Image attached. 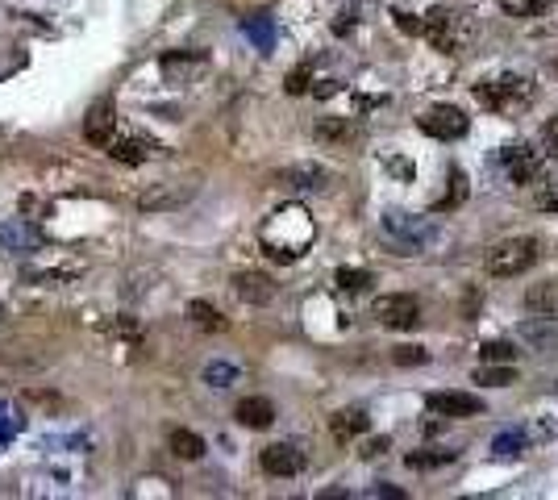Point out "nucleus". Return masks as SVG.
Instances as JSON below:
<instances>
[{"label": "nucleus", "instance_id": "nucleus-8", "mask_svg": "<svg viewBox=\"0 0 558 500\" xmlns=\"http://www.w3.org/2000/svg\"><path fill=\"white\" fill-rule=\"evenodd\" d=\"M259 463H263V471L275 475V480H292V475L304 471V451L296 442H271V446H263Z\"/></svg>", "mask_w": 558, "mask_h": 500}, {"label": "nucleus", "instance_id": "nucleus-27", "mask_svg": "<svg viewBox=\"0 0 558 500\" xmlns=\"http://www.w3.org/2000/svg\"><path fill=\"white\" fill-rule=\"evenodd\" d=\"M238 380H242V372L234 363H226V359H213L205 367V383H213V388H234Z\"/></svg>", "mask_w": 558, "mask_h": 500}, {"label": "nucleus", "instance_id": "nucleus-2", "mask_svg": "<svg viewBox=\"0 0 558 500\" xmlns=\"http://www.w3.org/2000/svg\"><path fill=\"white\" fill-rule=\"evenodd\" d=\"M380 230L396 246V255H425V250H433L441 242V230L433 217H417L404 213V209H388L380 217Z\"/></svg>", "mask_w": 558, "mask_h": 500}, {"label": "nucleus", "instance_id": "nucleus-38", "mask_svg": "<svg viewBox=\"0 0 558 500\" xmlns=\"http://www.w3.org/2000/svg\"><path fill=\"white\" fill-rule=\"evenodd\" d=\"M383 163L392 167V171H396L401 179H412V163H409V158H383Z\"/></svg>", "mask_w": 558, "mask_h": 500}, {"label": "nucleus", "instance_id": "nucleus-22", "mask_svg": "<svg viewBox=\"0 0 558 500\" xmlns=\"http://www.w3.org/2000/svg\"><path fill=\"white\" fill-rule=\"evenodd\" d=\"M188 317H192V325H197V330H205V333H221L229 325L226 317H221V309H213L208 301H192V304H188Z\"/></svg>", "mask_w": 558, "mask_h": 500}, {"label": "nucleus", "instance_id": "nucleus-10", "mask_svg": "<svg viewBox=\"0 0 558 500\" xmlns=\"http://www.w3.org/2000/svg\"><path fill=\"white\" fill-rule=\"evenodd\" d=\"M425 409L438 413V417H480L483 401L471 393H430L425 396Z\"/></svg>", "mask_w": 558, "mask_h": 500}, {"label": "nucleus", "instance_id": "nucleus-25", "mask_svg": "<svg viewBox=\"0 0 558 500\" xmlns=\"http://www.w3.org/2000/svg\"><path fill=\"white\" fill-rule=\"evenodd\" d=\"M171 451L179 454V459H188V463H197V459H205V438L200 434H192V430H176L171 434Z\"/></svg>", "mask_w": 558, "mask_h": 500}, {"label": "nucleus", "instance_id": "nucleus-24", "mask_svg": "<svg viewBox=\"0 0 558 500\" xmlns=\"http://www.w3.org/2000/svg\"><path fill=\"white\" fill-rule=\"evenodd\" d=\"M354 138V126L346 117H321L317 121V142H330V147H346Z\"/></svg>", "mask_w": 558, "mask_h": 500}, {"label": "nucleus", "instance_id": "nucleus-17", "mask_svg": "<svg viewBox=\"0 0 558 500\" xmlns=\"http://www.w3.org/2000/svg\"><path fill=\"white\" fill-rule=\"evenodd\" d=\"M25 280L30 284H42V288H63V284H76L79 275H84V267L79 263H63V267H25Z\"/></svg>", "mask_w": 558, "mask_h": 500}, {"label": "nucleus", "instance_id": "nucleus-15", "mask_svg": "<svg viewBox=\"0 0 558 500\" xmlns=\"http://www.w3.org/2000/svg\"><path fill=\"white\" fill-rule=\"evenodd\" d=\"M234 292H238V301H246V304H271L275 301V284L259 271H238Z\"/></svg>", "mask_w": 558, "mask_h": 500}, {"label": "nucleus", "instance_id": "nucleus-14", "mask_svg": "<svg viewBox=\"0 0 558 500\" xmlns=\"http://www.w3.org/2000/svg\"><path fill=\"white\" fill-rule=\"evenodd\" d=\"M525 313L542 317V321H554L558 317V284L554 280H542V284L525 288Z\"/></svg>", "mask_w": 558, "mask_h": 500}, {"label": "nucleus", "instance_id": "nucleus-21", "mask_svg": "<svg viewBox=\"0 0 558 500\" xmlns=\"http://www.w3.org/2000/svg\"><path fill=\"white\" fill-rule=\"evenodd\" d=\"M367 413L362 409H342V413H333V422H330V430H333V438L338 442H350V438H359V434H367Z\"/></svg>", "mask_w": 558, "mask_h": 500}, {"label": "nucleus", "instance_id": "nucleus-20", "mask_svg": "<svg viewBox=\"0 0 558 500\" xmlns=\"http://www.w3.org/2000/svg\"><path fill=\"white\" fill-rule=\"evenodd\" d=\"M529 442H533V434L521 430V425H512V430H500L496 438H492V454H496V459H517Z\"/></svg>", "mask_w": 558, "mask_h": 500}, {"label": "nucleus", "instance_id": "nucleus-19", "mask_svg": "<svg viewBox=\"0 0 558 500\" xmlns=\"http://www.w3.org/2000/svg\"><path fill=\"white\" fill-rule=\"evenodd\" d=\"M108 155L117 158V163H126V167H137V163H147V158L155 155V142H150V138H121V142L108 147Z\"/></svg>", "mask_w": 558, "mask_h": 500}, {"label": "nucleus", "instance_id": "nucleus-37", "mask_svg": "<svg viewBox=\"0 0 558 500\" xmlns=\"http://www.w3.org/2000/svg\"><path fill=\"white\" fill-rule=\"evenodd\" d=\"M542 138H546V147H550V155L558 158V117L554 121H546V129H542Z\"/></svg>", "mask_w": 558, "mask_h": 500}, {"label": "nucleus", "instance_id": "nucleus-35", "mask_svg": "<svg viewBox=\"0 0 558 500\" xmlns=\"http://www.w3.org/2000/svg\"><path fill=\"white\" fill-rule=\"evenodd\" d=\"M521 338H525V342H533V346H538V351H546V346L554 342L558 333H542L538 325H525V330H521Z\"/></svg>", "mask_w": 558, "mask_h": 500}, {"label": "nucleus", "instance_id": "nucleus-32", "mask_svg": "<svg viewBox=\"0 0 558 500\" xmlns=\"http://www.w3.org/2000/svg\"><path fill=\"white\" fill-rule=\"evenodd\" d=\"M480 354H483V363H512V359H517V346L512 342H483Z\"/></svg>", "mask_w": 558, "mask_h": 500}, {"label": "nucleus", "instance_id": "nucleus-16", "mask_svg": "<svg viewBox=\"0 0 558 500\" xmlns=\"http://www.w3.org/2000/svg\"><path fill=\"white\" fill-rule=\"evenodd\" d=\"M113 129H117V113L113 105H96L84 121V138H88L92 147H113Z\"/></svg>", "mask_w": 558, "mask_h": 500}, {"label": "nucleus", "instance_id": "nucleus-7", "mask_svg": "<svg viewBox=\"0 0 558 500\" xmlns=\"http://www.w3.org/2000/svg\"><path fill=\"white\" fill-rule=\"evenodd\" d=\"M467 113L462 108H454V105H433L430 113H421L417 117V129L421 134H430V138H438V142H454V138H462L467 134Z\"/></svg>", "mask_w": 558, "mask_h": 500}, {"label": "nucleus", "instance_id": "nucleus-11", "mask_svg": "<svg viewBox=\"0 0 558 500\" xmlns=\"http://www.w3.org/2000/svg\"><path fill=\"white\" fill-rule=\"evenodd\" d=\"M188 197H192L188 184H155L137 197V209H142V213H171V209H179Z\"/></svg>", "mask_w": 558, "mask_h": 500}, {"label": "nucleus", "instance_id": "nucleus-28", "mask_svg": "<svg viewBox=\"0 0 558 500\" xmlns=\"http://www.w3.org/2000/svg\"><path fill=\"white\" fill-rule=\"evenodd\" d=\"M338 288H342V292H367V288H371V271L342 267V271H338Z\"/></svg>", "mask_w": 558, "mask_h": 500}, {"label": "nucleus", "instance_id": "nucleus-40", "mask_svg": "<svg viewBox=\"0 0 558 500\" xmlns=\"http://www.w3.org/2000/svg\"><path fill=\"white\" fill-rule=\"evenodd\" d=\"M375 496H392V500H401L404 492H401V488H375Z\"/></svg>", "mask_w": 558, "mask_h": 500}, {"label": "nucleus", "instance_id": "nucleus-9", "mask_svg": "<svg viewBox=\"0 0 558 500\" xmlns=\"http://www.w3.org/2000/svg\"><path fill=\"white\" fill-rule=\"evenodd\" d=\"M500 163H504L512 184H529V179H538V171H542V150L529 147V142H509V147L500 150Z\"/></svg>", "mask_w": 558, "mask_h": 500}, {"label": "nucleus", "instance_id": "nucleus-34", "mask_svg": "<svg viewBox=\"0 0 558 500\" xmlns=\"http://www.w3.org/2000/svg\"><path fill=\"white\" fill-rule=\"evenodd\" d=\"M538 209L542 213H558V179H546L538 188Z\"/></svg>", "mask_w": 558, "mask_h": 500}, {"label": "nucleus", "instance_id": "nucleus-31", "mask_svg": "<svg viewBox=\"0 0 558 500\" xmlns=\"http://www.w3.org/2000/svg\"><path fill=\"white\" fill-rule=\"evenodd\" d=\"M392 363L396 367H421V363H430V351H425V346H396Z\"/></svg>", "mask_w": 558, "mask_h": 500}, {"label": "nucleus", "instance_id": "nucleus-4", "mask_svg": "<svg viewBox=\"0 0 558 500\" xmlns=\"http://www.w3.org/2000/svg\"><path fill=\"white\" fill-rule=\"evenodd\" d=\"M421 34L433 50L441 55H459L462 46L471 42V17H462L459 9H430V17L421 21Z\"/></svg>", "mask_w": 558, "mask_h": 500}, {"label": "nucleus", "instance_id": "nucleus-18", "mask_svg": "<svg viewBox=\"0 0 558 500\" xmlns=\"http://www.w3.org/2000/svg\"><path fill=\"white\" fill-rule=\"evenodd\" d=\"M234 417L246 425V430H267L275 422V404L267 396H246L242 404L234 409Z\"/></svg>", "mask_w": 558, "mask_h": 500}, {"label": "nucleus", "instance_id": "nucleus-36", "mask_svg": "<svg viewBox=\"0 0 558 500\" xmlns=\"http://www.w3.org/2000/svg\"><path fill=\"white\" fill-rule=\"evenodd\" d=\"M288 92H292V97L309 92V63H304V67H296L292 76H288Z\"/></svg>", "mask_w": 558, "mask_h": 500}, {"label": "nucleus", "instance_id": "nucleus-13", "mask_svg": "<svg viewBox=\"0 0 558 500\" xmlns=\"http://www.w3.org/2000/svg\"><path fill=\"white\" fill-rule=\"evenodd\" d=\"M279 179H284L288 188H296V192H321V188L330 184V171H325L321 163H292L279 171Z\"/></svg>", "mask_w": 558, "mask_h": 500}, {"label": "nucleus", "instance_id": "nucleus-33", "mask_svg": "<svg viewBox=\"0 0 558 500\" xmlns=\"http://www.w3.org/2000/svg\"><path fill=\"white\" fill-rule=\"evenodd\" d=\"M246 34H250V38H255L263 50L275 46V30H271V21H267V17H250V21H246Z\"/></svg>", "mask_w": 558, "mask_h": 500}, {"label": "nucleus", "instance_id": "nucleus-39", "mask_svg": "<svg viewBox=\"0 0 558 500\" xmlns=\"http://www.w3.org/2000/svg\"><path fill=\"white\" fill-rule=\"evenodd\" d=\"M383 451H388V438L371 442V446H367V451H362V454H367V459H375V454H383Z\"/></svg>", "mask_w": 558, "mask_h": 500}, {"label": "nucleus", "instance_id": "nucleus-12", "mask_svg": "<svg viewBox=\"0 0 558 500\" xmlns=\"http://www.w3.org/2000/svg\"><path fill=\"white\" fill-rule=\"evenodd\" d=\"M42 246V230L38 226H25V221H5L0 226V250H9V255H30Z\"/></svg>", "mask_w": 558, "mask_h": 500}, {"label": "nucleus", "instance_id": "nucleus-1", "mask_svg": "<svg viewBox=\"0 0 558 500\" xmlns=\"http://www.w3.org/2000/svg\"><path fill=\"white\" fill-rule=\"evenodd\" d=\"M313 238H317V226L304 205H279L263 221V230H259V246L275 263H296L313 246Z\"/></svg>", "mask_w": 558, "mask_h": 500}, {"label": "nucleus", "instance_id": "nucleus-3", "mask_svg": "<svg viewBox=\"0 0 558 500\" xmlns=\"http://www.w3.org/2000/svg\"><path fill=\"white\" fill-rule=\"evenodd\" d=\"M475 97H480L483 108L512 117V113H521V108L533 105V79L517 76V71H504V76L480 79V84H475Z\"/></svg>", "mask_w": 558, "mask_h": 500}, {"label": "nucleus", "instance_id": "nucleus-30", "mask_svg": "<svg viewBox=\"0 0 558 500\" xmlns=\"http://www.w3.org/2000/svg\"><path fill=\"white\" fill-rule=\"evenodd\" d=\"M446 463H454V451H417V454H409V467L412 471L446 467Z\"/></svg>", "mask_w": 558, "mask_h": 500}, {"label": "nucleus", "instance_id": "nucleus-26", "mask_svg": "<svg viewBox=\"0 0 558 500\" xmlns=\"http://www.w3.org/2000/svg\"><path fill=\"white\" fill-rule=\"evenodd\" d=\"M475 383H488V388H509V383H517V372H512V363H483L480 372H475Z\"/></svg>", "mask_w": 558, "mask_h": 500}, {"label": "nucleus", "instance_id": "nucleus-23", "mask_svg": "<svg viewBox=\"0 0 558 500\" xmlns=\"http://www.w3.org/2000/svg\"><path fill=\"white\" fill-rule=\"evenodd\" d=\"M446 184H451V188H446V197H441V200H433V213H451V209H459L462 200H467V192H471V188H467V171H459V167L451 171V179H446Z\"/></svg>", "mask_w": 558, "mask_h": 500}, {"label": "nucleus", "instance_id": "nucleus-5", "mask_svg": "<svg viewBox=\"0 0 558 500\" xmlns=\"http://www.w3.org/2000/svg\"><path fill=\"white\" fill-rule=\"evenodd\" d=\"M533 263H538V242L533 238H504L488 250V275H496V280H512Z\"/></svg>", "mask_w": 558, "mask_h": 500}, {"label": "nucleus", "instance_id": "nucleus-6", "mask_svg": "<svg viewBox=\"0 0 558 500\" xmlns=\"http://www.w3.org/2000/svg\"><path fill=\"white\" fill-rule=\"evenodd\" d=\"M375 321L388 325V330H417L421 325V301L409 292H388L375 301Z\"/></svg>", "mask_w": 558, "mask_h": 500}, {"label": "nucleus", "instance_id": "nucleus-29", "mask_svg": "<svg viewBox=\"0 0 558 500\" xmlns=\"http://www.w3.org/2000/svg\"><path fill=\"white\" fill-rule=\"evenodd\" d=\"M550 5H554V0H500V9L512 13V17H538Z\"/></svg>", "mask_w": 558, "mask_h": 500}]
</instances>
